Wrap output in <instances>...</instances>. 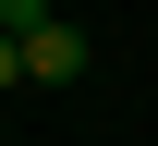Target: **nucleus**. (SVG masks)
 Here are the masks:
<instances>
[{"label": "nucleus", "mask_w": 158, "mask_h": 146, "mask_svg": "<svg viewBox=\"0 0 158 146\" xmlns=\"http://www.w3.org/2000/svg\"><path fill=\"white\" fill-rule=\"evenodd\" d=\"M73 73H85V37H73V24L49 12L37 37H24V85H73Z\"/></svg>", "instance_id": "f257e3e1"}, {"label": "nucleus", "mask_w": 158, "mask_h": 146, "mask_svg": "<svg viewBox=\"0 0 158 146\" xmlns=\"http://www.w3.org/2000/svg\"><path fill=\"white\" fill-rule=\"evenodd\" d=\"M0 24H12V37H37V24H49V0H0Z\"/></svg>", "instance_id": "f03ea898"}, {"label": "nucleus", "mask_w": 158, "mask_h": 146, "mask_svg": "<svg viewBox=\"0 0 158 146\" xmlns=\"http://www.w3.org/2000/svg\"><path fill=\"white\" fill-rule=\"evenodd\" d=\"M0 85H24V37H12V24H0Z\"/></svg>", "instance_id": "7ed1b4c3"}]
</instances>
